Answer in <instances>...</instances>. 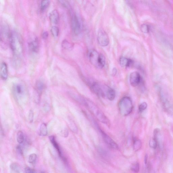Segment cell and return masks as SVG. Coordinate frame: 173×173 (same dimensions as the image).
Wrapping results in <instances>:
<instances>
[{
    "mask_svg": "<svg viewBox=\"0 0 173 173\" xmlns=\"http://www.w3.org/2000/svg\"><path fill=\"white\" fill-rule=\"evenodd\" d=\"M9 43L14 55L17 57L21 56L23 52V43L21 37L17 32H11Z\"/></svg>",
    "mask_w": 173,
    "mask_h": 173,
    "instance_id": "cell-1",
    "label": "cell"
},
{
    "mask_svg": "<svg viewBox=\"0 0 173 173\" xmlns=\"http://www.w3.org/2000/svg\"><path fill=\"white\" fill-rule=\"evenodd\" d=\"M83 105L87 106L99 121L106 125L108 124L109 121L107 118L93 102L85 99Z\"/></svg>",
    "mask_w": 173,
    "mask_h": 173,
    "instance_id": "cell-2",
    "label": "cell"
},
{
    "mask_svg": "<svg viewBox=\"0 0 173 173\" xmlns=\"http://www.w3.org/2000/svg\"><path fill=\"white\" fill-rule=\"evenodd\" d=\"M90 62L95 67L99 68H102L106 64L105 56L99 53L95 50L91 51L89 54Z\"/></svg>",
    "mask_w": 173,
    "mask_h": 173,
    "instance_id": "cell-3",
    "label": "cell"
},
{
    "mask_svg": "<svg viewBox=\"0 0 173 173\" xmlns=\"http://www.w3.org/2000/svg\"><path fill=\"white\" fill-rule=\"evenodd\" d=\"M118 107L121 114L123 116L129 115L132 111L133 105L130 98L123 97L119 102Z\"/></svg>",
    "mask_w": 173,
    "mask_h": 173,
    "instance_id": "cell-4",
    "label": "cell"
},
{
    "mask_svg": "<svg viewBox=\"0 0 173 173\" xmlns=\"http://www.w3.org/2000/svg\"><path fill=\"white\" fill-rule=\"evenodd\" d=\"M71 27L74 34L77 35L80 34L82 30L81 24L79 18L75 14H73L72 16Z\"/></svg>",
    "mask_w": 173,
    "mask_h": 173,
    "instance_id": "cell-5",
    "label": "cell"
},
{
    "mask_svg": "<svg viewBox=\"0 0 173 173\" xmlns=\"http://www.w3.org/2000/svg\"><path fill=\"white\" fill-rule=\"evenodd\" d=\"M97 40L99 44L102 47L107 46L109 43V36L106 31L102 29H100L98 31Z\"/></svg>",
    "mask_w": 173,
    "mask_h": 173,
    "instance_id": "cell-6",
    "label": "cell"
},
{
    "mask_svg": "<svg viewBox=\"0 0 173 173\" xmlns=\"http://www.w3.org/2000/svg\"><path fill=\"white\" fill-rule=\"evenodd\" d=\"M99 129V131L105 143L110 147L114 150H118L119 147L117 143L110 137L105 132Z\"/></svg>",
    "mask_w": 173,
    "mask_h": 173,
    "instance_id": "cell-7",
    "label": "cell"
},
{
    "mask_svg": "<svg viewBox=\"0 0 173 173\" xmlns=\"http://www.w3.org/2000/svg\"><path fill=\"white\" fill-rule=\"evenodd\" d=\"M142 78L140 74L137 72H132L130 77L131 85L134 87L139 85L141 83Z\"/></svg>",
    "mask_w": 173,
    "mask_h": 173,
    "instance_id": "cell-8",
    "label": "cell"
},
{
    "mask_svg": "<svg viewBox=\"0 0 173 173\" xmlns=\"http://www.w3.org/2000/svg\"><path fill=\"white\" fill-rule=\"evenodd\" d=\"M1 42L6 44V41L9 42V39L11 32H10L8 27L3 26L1 28Z\"/></svg>",
    "mask_w": 173,
    "mask_h": 173,
    "instance_id": "cell-9",
    "label": "cell"
},
{
    "mask_svg": "<svg viewBox=\"0 0 173 173\" xmlns=\"http://www.w3.org/2000/svg\"><path fill=\"white\" fill-rule=\"evenodd\" d=\"M49 139L53 146L55 148V149L57 151V152H58L60 157L62 159L64 162L67 163V160L63 156L62 152L60 149V146L58 143L57 142L55 136H50L49 137Z\"/></svg>",
    "mask_w": 173,
    "mask_h": 173,
    "instance_id": "cell-10",
    "label": "cell"
},
{
    "mask_svg": "<svg viewBox=\"0 0 173 173\" xmlns=\"http://www.w3.org/2000/svg\"><path fill=\"white\" fill-rule=\"evenodd\" d=\"M28 47L32 52H38L39 49V42L38 38H36L28 43Z\"/></svg>",
    "mask_w": 173,
    "mask_h": 173,
    "instance_id": "cell-11",
    "label": "cell"
},
{
    "mask_svg": "<svg viewBox=\"0 0 173 173\" xmlns=\"http://www.w3.org/2000/svg\"><path fill=\"white\" fill-rule=\"evenodd\" d=\"M49 18L52 23L55 24L58 23L60 19L59 14L58 11L56 10L52 11L49 14Z\"/></svg>",
    "mask_w": 173,
    "mask_h": 173,
    "instance_id": "cell-12",
    "label": "cell"
},
{
    "mask_svg": "<svg viewBox=\"0 0 173 173\" xmlns=\"http://www.w3.org/2000/svg\"><path fill=\"white\" fill-rule=\"evenodd\" d=\"M0 75L2 79L4 81L7 80L8 77V69L7 64L3 62L1 65Z\"/></svg>",
    "mask_w": 173,
    "mask_h": 173,
    "instance_id": "cell-13",
    "label": "cell"
},
{
    "mask_svg": "<svg viewBox=\"0 0 173 173\" xmlns=\"http://www.w3.org/2000/svg\"><path fill=\"white\" fill-rule=\"evenodd\" d=\"M91 88L93 92L98 96L104 97L105 94L99 85L96 83H94L92 85Z\"/></svg>",
    "mask_w": 173,
    "mask_h": 173,
    "instance_id": "cell-14",
    "label": "cell"
},
{
    "mask_svg": "<svg viewBox=\"0 0 173 173\" xmlns=\"http://www.w3.org/2000/svg\"><path fill=\"white\" fill-rule=\"evenodd\" d=\"M119 63L122 67H129L133 65L134 61L131 59L122 57L119 59Z\"/></svg>",
    "mask_w": 173,
    "mask_h": 173,
    "instance_id": "cell-15",
    "label": "cell"
},
{
    "mask_svg": "<svg viewBox=\"0 0 173 173\" xmlns=\"http://www.w3.org/2000/svg\"><path fill=\"white\" fill-rule=\"evenodd\" d=\"M14 92L15 95L19 97L23 95L24 92L23 86L20 84H16L14 86Z\"/></svg>",
    "mask_w": 173,
    "mask_h": 173,
    "instance_id": "cell-16",
    "label": "cell"
},
{
    "mask_svg": "<svg viewBox=\"0 0 173 173\" xmlns=\"http://www.w3.org/2000/svg\"><path fill=\"white\" fill-rule=\"evenodd\" d=\"M44 88V85L43 82L41 81L37 82L35 84V92L40 95L42 93Z\"/></svg>",
    "mask_w": 173,
    "mask_h": 173,
    "instance_id": "cell-17",
    "label": "cell"
},
{
    "mask_svg": "<svg viewBox=\"0 0 173 173\" xmlns=\"http://www.w3.org/2000/svg\"><path fill=\"white\" fill-rule=\"evenodd\" d=\"M48 134L47 126L45 123L41 125L39 130V134L41 136H45Z\"/></svg>",
    "mask_w": 173,
    "mask_h": 173,
    "instance_id": "cell-18",
    "label": "cell"
},
{
    "mask_svg": "<svg viewBox=\"0 0 173 173\" xmlns=\"http://www.w3.org/2000/svg\"><path fill=\"white\" fill-rule=\"evenodd\" d=\"M106 96L110 101H113L116 96V93L115 90L113 89L109 88L106 92Z\"/></svg>",
    "mask_w": 173,
    "mask_h": 173,
    "instance_id": "cell-19",
    "label": "cell"
},
{
    "mask_svg": "<svg viewBox=\"0 0 173 173\" xmlns=\"http://www.w3.org/2000/svg\"><path fill=\"white\" fill-rule=\"evenodd\" d=\"M62 46L66 50H71L73 48V45L67 40L65 39L62 43Z\"/></svg>",
    "mask_w": 173,
    "mask_h": 173,
    "instance_id": "cell-20",
    "label": "cell"
},
{
    "mask_svg": "<svg viewBox=\"0 0 173 173\" xmlns=\"http://www.w3.org/2000/svg\"><path fill=\"white\" fill-rule=\"evenodd\" d=\"M50 3V1L48 0H45L41 2L40 4V11L42 12L46 10Z\"/></svg>",
    "mask_w": 173,
    "mask_h": 173,
    "instance_id": "cell-21",
    "label": "cell"
},
{
    "mask_svg": "<svg viewBox=\"0 0 173 173\" xmlns=\"http://www.w3.org/2000/svg\"><path fill=\"white\" fill-rule=\"evenodd\" d=\"M142 147V143L141 140L138 139H135L134 142V149L136 151H137L141 149Z\"/></svg>",
    "mask_w": 173,
    "mask_h": 173,
    "instance_id": "cell-22",
    "label": "cell"
},
{
    "mask_svg": "<svg viewBox=\"0 0 173 173\" xmlns=\"http://www.w3.org/2000/svg\"><path fill=\"white\" fill-rule=\"evenodd\" d=\"M51 33L54 37H58L59 34V28L56 26H53L51 29Z\"/></svg>",
    "mask_w": 173,
    "mask_h": 173,
    "instance_id": "cell-23",
    "label": "cell"
},
{
    "mask_svg": "<svg viewBox=\"0 0 173 173\" xmlns=\"http://www.w3.org/2000/svg\"><path fill=\"white\" fill-rule=\"evenodd\" d=\"M17 141L19 144L22 143L24 141V135L23 132L19 131L17 134Z\"/></svg>",
    "mask_w": 173,
    "mask_h": 173,
    "instance_id": "cell-24",
    "label": "cell"
},
{
    "mask_svg": "<svg viewBox=\"0 0 173 173\" xmlns=\"http://www.w3.org/2000/svg\"><path fill=\"white\" fill-rule=\"evenodd\" d=\"M158 145L157 141L155 138H151L149 142V145L150 147L154 149H156Z\"/></svg>",
    "mask_w": 173,
    "mask_h": 173,
    "instance_id": "cell-25",
    "label": "cell"
},
{
    "mask_svg": "<svg viewBox=\"0 0 173 173\" xmlns=\"http://www.w3.org/2000/svg\"><path fill=\"white\" fill-rule=\"evenodd\" d=\"M140 169L139 164L137 162H136L132 164L131 167V170L135 173L139 172Z\"/></svg>",
    "mask_w": 173,
    "mask_h": 173,
    "instance_id": "cell-26",
    "label": "cell"
},
{
    "mask_svg": "<svg viewBox=\"0 0 173 173\" xmlns=\"http://www.w3.org/2000/svg\"><path fill=\"white\" fill-rule=\"evenodd\" d=\"M10 168L11 170L16 173H19L20 170L18 165L16 163H12L11 164Z\"/></svg>",
    "mask_w": 173,
    "mask_h": 173,
    "instance_id": "cell-27",
    "label": "cell"
},
{
    "mask_svg": "<svg viewBox=\"0 0 173 173\" xmlns=\"http://www.w3.org/2000/svg\"><path fill=\"white\" fill-rule=\"evenodd\" d=\"M37 159V155L35 154H31L28 158V162L31 164H33L35 162Z\"/></svg>",
    "mask_w": 173,
    "mask_h": 173,
    "instance_id": "cell-28",
    "label": "cell"
},
{
    "mask_svg": "<svg viewBox=\"0 0 173 173\" xmlns=\"http://www.w3.org/2000/svg\"><path fill=\"white\" fill-rule=\"evenodd\" d=\"M147 105L146 102H143L139 107V110L140 112H142L146 110L147 108Z\"/></svg>",
    "mask_w": 173,
    "mask_h": 173,
    "instance_id": "cell-29",
    "label": "cell"
},
{
    "mask_svg": "<svg viewBox=\"0 0 173 173\" xmlns=\"http://www.w3.org/2000/svg\"><path fill=\"white\" fill-rule=\"evenodd\" d=\"M70 128L74 133H77V128L75 123L73 121L71 122L70 125Z\"/></svg>",
    "mask_w": 173,
    "mask_h": 173,
    "instance_id": "cell-30",
    "label": "cell"
},
{
    "mask_svg": "<svg viewBox=\"0 0 173 173\" xmlns=\"http://www.w3.org/2000/svg\"><path fill=\"white\" fill-rule=\"evenodd\" d=\"M142 31L145 33H147L149 32V28L146 24H143L141 27Z\"/></svg>",
    "mask_w": 173,
    "mask_h": 173,
    "instance_id": "cell-31",
    "label": "cell"
},
{
    "mask_svg": "<svg viewBox=\"0 0 173 173\" xmlns=\"http://www.w3.org/2000/svg\"><path fill=\"white\" fill-rule=\"evenodd\" d=\"M28 119L30 122L31 123H32L34 119V113L31 110L29 114L28 115Z\"/></svg>",
    "mask_w": 173,
    "mask_h": 173,
    "instance_id": "cell-32",
    "label": "cell"
},
{
    "mask_svg": "<svg viewBox=\"0 0 173 173\" xmlns=\"http://www.w3.org/2000/svg\"><path fill=\"white\" fill-rule=\"evenodd\" d=\"M62 5L65 7L68 8L69 7V4L68 2L65 1H58Z\"/></svg>",
    "mask_w": 173,
    "mask_h": 173,
    "instance_id": "cell-33",
    "label": "cell"
},
{
    "mask_svg": "<svg viewBox=\"0 0 173 173\" xmlns=\"http://www.w3.org/2000/svg\"><path fill=\"white\" fill-rule=\"evenodd\" d=\"M25 173H35L34 170L28 167H26L25 169Z\"/></svg>",
    "mask_w": 173,
    "mask_h": 173,
    "instance_id": "cell-34",
    "label": "cell"
},
{
    "mask_svg": "<svg viewBox=\"0 0 173 173\" xmlns=\"http://www.w3.org/2000/svg\"><path fill=\"white\" fill-rule=\"evenodd\" d=\"M42 37V38L44 40L47 39L48 37V33L47 31H44L43 32Z\"/></svg>",
    "mask_w": 173,
    "mask_h": 173,
    "instance_id": "cell-35",
    "label": "cell"
},
{
    "mask_svg": "<svg viewBox=\"0 0 173 173\" xmlns=\"http://www.w3.org/2000/svg\"><path fill=\"white\" fill-rule=\"evenodd\" d=\"M16 150H17L18 153L20 155H22L23 154L22 148L21 146L19 145L16 147Z\"/></svg>",
    "mask_w": 173,
    "mask_h": 173,
    "instance_id": "cell-36",
    "label": "cell"
},
{
    "mask_svg": "<svg viewBox=\"0 0 173 173\" xmlns=\"http://www.w3.org/2000/svg\"><path fill=\"white\" fill-rule=\"evenodd\" d=\"M68 131L67 129L64 130L63 131H62V135L64 137H67L68 135Z\"/></svg>",
    "mask_w": 173,
    "mask_h": 173,
    "instance_id": "cell-37",
    "label": "cell"
},
{
    "mask_svg": "<svg viewBox=\"0 0 173 173\" xmlns=\"http://www.w3.org/2000/svg\"><path fill=\"white\" fill-rule=\"evenodd\" d=\"M117 72V70L116 68H114L112 71V75L113 76H115L116 75Z\"/></svg>",
    "mask_w": 173,
    "mask_h": 173,
    "instance_id": "cell-38",
    "label": "cell"
},
{
    "mask_svg": "<svg viewBox=\"0 0 173 173\" xmlns=\"http://www.w3.org/2000/svg\"><path fill=\"white\" fill-rule=\"evenodd\" d=\"M41 173H45L43 171H42V172H41Z\"/></svg>",
    "mask_w": 173,
    "mask_h": 173,
    "instance_id": "cell-39",
    "label": "cell"
}]
</instances>
